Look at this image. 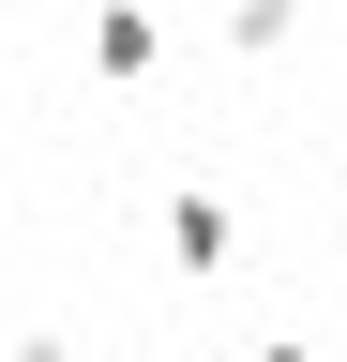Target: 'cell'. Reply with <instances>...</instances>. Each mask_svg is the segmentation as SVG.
I'll return each mask as SVG.
<instances>
[{"label":"cell","instance_id":"6da1fadb","mask_svg":"<svg viewBox=\"0 0 347 362\" xmlns=\"http://www.w3.org/2000/svg\"><path fill=\"white\" fill-rule=\"evenodd\" d=\"M91 61H106V76H136V61H151V16H136V0H121V16H91Z\"/></svg>","mask_w":347,"mask_h":362},{"label":"cell","instance_id":"7a4b0ae2","mask_svg":"<svg viewBox=\"0 0 347 362\" xmlns=\"http://www.w3.org/2000/svg\"><path fill=\"white\" fill-rule=\"evenodd\" d=\"M257 362H302V347H257Z\"/></svg>","mask_w":347,"mask_h":362}]
</instances>
